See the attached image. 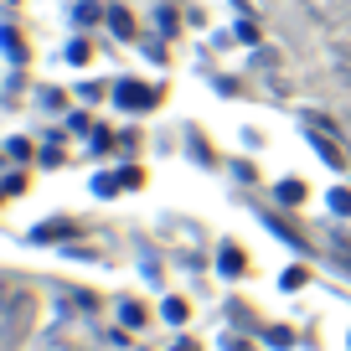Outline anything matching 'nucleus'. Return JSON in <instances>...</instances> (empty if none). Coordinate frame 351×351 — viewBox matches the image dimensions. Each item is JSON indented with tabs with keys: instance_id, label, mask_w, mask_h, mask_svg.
Wrapping results in <instances>:
<instances>
[{
	"instance_id": "2",
	"label": "nucleus",
	"mask_w": 351,
	"mask_h": 351,
	"mask_svg": "<svg viewBox=\"0 0 351 351\" xmlns=\"http://www.w3.org/2000/svg\"><path fill=\"white\" fill-rule=\"evenodd\" d=\"M114 99H119V109H134V114H140V109H150L160 93H155L150 83H119V88H114Z\"/></svg>"
},
{
	"instance_id": "4",
	"label": "nucleus",
	"mask_w": 351,
	"mask_h": 351,
	"mask_svg": "<svg viewBox=\"0 0 351 351\" xmlns=\"http://www.w3.org/2000/svg\"><path fill=\"white\" fill-rule=\"evenodd\" d=\"M263 341H269V346H295V330H289V326H269Z\"/></svg>"
},
{
	"instance_id": "6",
	"label": "nucleus",
	"mask_w": 351,
	"mask_h": 351,
	"mask_svg": "<svg viewBox=\"0 0 351 351\" xmlns=\"http://www.w3.org/2000/svg\"><path fill=\"white\" fill-rule=\"evenodd\" d=\"M109 26H114L119 36H134V26H130V11H109Z\"/></svg>"
},
{
	"instance_id": "10",
	"label": "nucleus",
	"mask_w": 351,
	"mask_h": 351,
	"mask_svg": "<svg viewBox=\"0 0 351 351\" xmlns=\"http://www.w3.org/2000/svg\"><path fill=\"white\" fill-rule=\"evenodd\" d=\"M305 197V186H300V181H285V186H279V202H300Z\"/></svg>"
},
{
	"instance_id": "3",
	"label": "nucleus",
	"mask_w": 351,
	"mask_h": 351,
	"mask_svg": "<svg viewBox=\"0 0 351 351\" xmlns=\"http://www.w3.org/2000/svg\"><path fill=\"white\" fill-rule=\"evenodd\" d=\"M217 263H222V274H228V279H238L243 274V248H238V243H222Z\"/></svg>"
},
{
	"instance_id": "5",
	"label": "nucleus",
	"mask_w": 351,
	"mask_h": 351,
	"mask_svg": "<svg viewBox=\"0 0 351 351\" xmlns=\"http://www.w3.org/2000/svg\"><path fill=\"white\" fill-rule=\"evenodd\" d=\"M119 186H124V176H99V181H93V191H99V197H114Z\"/></svg>"
},
{
	"instance_id": "1",
	"label": "nucleus",
	"mask_w": 351,
	"mask_h": 351,
	"mask_svg": "<svg viewBox=\"0 0 351 351\" xmlns=\"http://www.w3.org/2000/svg\"><path fill=\"white\" fill-rule=\"evenodd\" d=\"M26 326H32V295H21V289H16V295H11V310H5V330H0V341H5V346H16V341L26 336Z\"/></svg>"
},
{
	"instance_id": "7",
	"label": "nucleus",
	"mask_w": 351,
	"mask_h": 351,
	"mask_svg": "<svg viewBox=\"0 0 351 351\" xmlns=\"http://www.w3.org/2000/svg\"><path fill=\"white\" fill-rule=\"evenodd\" d=\"M330 212H336V217H346V212H351V191H330Z\"/></svg>"
},
{
	"instance_id": "11",
	"label": "nucleus",
	"mask_w": 351,
	"mask_h": 351,
	"mask_svg": "<svg viewBox=\"0 0 351 351\" xmlns=\"http://www.w3.org/2000/svg\"><path fill=\"white\" fill-rule=\"evenodd\" d=\"M119 320H124V326H140V320H145V310H140V305H134V300H130V305L119 310Z\"/></svg>"
},
{
	"instance_id": "8",
	"label": "nucleus",
	"mask_w": 351,
	"mask_h": 351,
	"mask_svg": "<svg viewBox=\"0 0 351 351\" xmlns=\"http://www.w3.org/2000/svg\"><path fill=\"white\" fill-rule=\"evenodd\" d=\"M99 21V5H93V0H83V5H77V26H93Z\"/></svg>"
},
{
	"instance_id": "9",
	"label": "nucleus",
	"mask_w": 351,
	"mask_h": 351,
	"mask_svg": "<svg viewBox=\"0 0 351 351\" xmlns=\"http://www.w3.org/2000/svg\"><path fill=\"white\" fill-rule=\"evenodd\" d=\"M165 320H171V326H181V320H186V305H181V300H165Z\"/></svg>"
},
{
	"instance_id": "12",
	"label": "nucleus",
	"mask_w": 351,
	"mask_h": 351,
	"mask_svg": "<svg viewBox=\"0 0 351 351\" xmlns=\"http://www.w3.org/2000/svg\"><path fill=\"white\" fill-rule=\"evenodd\" d=\"M228 351H253V346H243V341H232V336H228Z\"/></svg>"
},
{
	"instance_id": "13",
	"label": "nucleus",
	"mask_w": 351,
	"mask_h": 351,
	"mask_svg": "<svg viewBox=\"0 0 351 351\" xmlns=\"http://www.w3.org/2000/svg\"><path fill=\"white\" fill-rule=\"evenodd\" d=\"M171 351H197V346H191V341H176V346Z\"/></svg>"
}]
</instances>
